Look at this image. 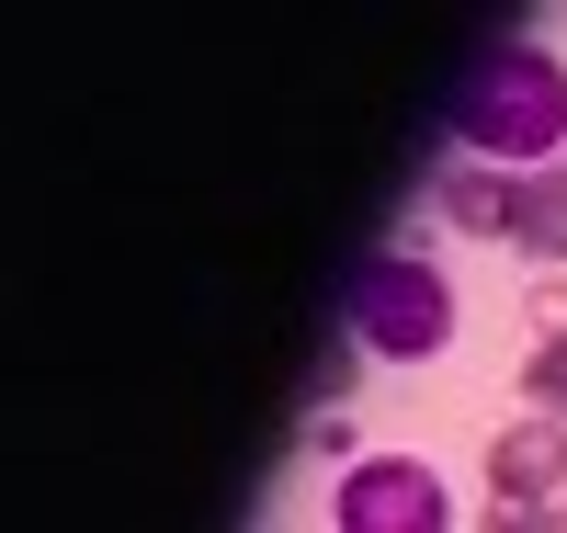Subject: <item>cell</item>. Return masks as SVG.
<instances>
[{"mask_svg": "<svg viewBox=\"0 0 567 533\" xmlns=\"http://www.w3.org/2000/svg\"><path fill=\"white\" fill-rule=\"evenodd\" d=\"M534 329H545V341H567V284H545V296H534Z\"/></svg>", "mask_w": 567, "mask_h": 533, "instance_id": "8", "label": "cell"}, {"mask_svg": "<svg viewBox=\"0 0 567 533\" xmlns=\"http://www.w3.org/2000/svg\"><path fill=\"white\" fill-rule=\"evenodd\" d=\"M511 250H534V262H556L567 250V160L556 171H511Z\"/></svg>", "mask_w": 567, "mask_h": 533, "instance_id": "5", "label": "cell"}, {"mask_svg": "<svg viewBox=\"0 0 567 533\" xmlns=\"http://www.w3.org/2000/svg\"><path fill=\"white\" fill-rule=\"evenodd\" d=\"M443 136L477 171H556L567 148V69L534 34H488L443 91Z\"/></svg>", "mask_w": 567, "mask_h": 533, "instance_id": "1", "label": "cell"}, {"mask_svg": "<svg viewBox=\"0 0 567 533\" xmlns=\"http://www.w3.org/2000/svg\"><path fill=\"white\" fill-rule=\"evenodd\" d=\"M477 533H556V511H499V522H477Z\"/></svg>", "mask_w": 567, "mask_h": 533, "instance_id": "9", "label": "cell"}, {"mask_svg": "<svg viewBox=\"0 0 567 533\" xmlns=\"http://www.w3.org/2000/svg\"><path fill=\"white\" fill-rule=\"evenodd\" d=\"M523 398H534V420H567V341H545L523 363Z\"/></svg>", "mask_w": 567, "mask_h": 533, "instance_id": "7", "label": "cell"}, {"mask_svg": "<svg viewBox=\"0 0 567 533\" xmlns=\"http://www.w3.org/2000/svg\"><path fill=\"white\" fill-rule=\"evenodd\" d=\"M352 341L363 352H386V363H420V352H443L454 341V284L420 262V250H374L352 262Z\"/></svg>", "mask_w": 567, "mask_h": 533, "instance_id": "2", "label": "cell"}, {"mask_svg": "<svg viewBox=\"0 0 567 533\" xmlns=\"http://www.w3.org/2000/svg\"><path fill=\"white\" fill-rule=\"evenodd\" d=\"M432 205H443V227H465V238H499V227H511V171H477V160H443Z\"/></svg>", "mask_w": 567, "mask_h": 533, "instance_id": "6", "label": "cell"}, {"mask_svg": "<svg viewBox=\"0 0 567 533\" xmlns=\"http://www.w3.org/2000/svg\"><path fill=\"white\" fill-rule=\"evenodd\" d=\"M488 489H499V511H545L567 489V420H511L488 443Z\"/></svg>", "mask_w": 567, "mask_h": 533, "instance_id": "4", "label": "cell"}, {"mask_svg": "<svg viewBox=\"0 0 567 533\" xmlns=\"http://www.w3.org/2000/svg\"><path fill=\"white\" fill-rule=\"evenodd\" d=\"M329 522H341V533H454V500H443V476L420 454H374V465L341 476Z\"/></svg>", "mask_w": 567, "mask_h": 533, "instance_id": "3", "label": "cell"}, {"mask_svg": "<svg viewBox=\"0 0 567 533\" xmlns=\"http://www.w3.org/2000/svg\"><path fill=\"white\" fill-rule=\"evenodd\" d=\"M556 533H567V522H556Z\"/></svg>", "mask_w": 567, "mask_h": 533, "instance_id": "10", "label": "cell"}]
</instances>
